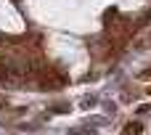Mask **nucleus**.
Instances as JSON below:
<instances>
[{
  "label": "nucleus",
  "mask_w": 151,
  "mask_h": 135,
  "mask_svg": "<svg viewBox=\"0 0 151 135\" xmlns=\"http://www.w3.org/2000/svg\"><path fill=\"white\" fill-rule=\"evenodd\" d=\"M141 133H143V125H141V122H130L122 135H141Z\"/></svg>",
  "instance_id": "1"
},
{
  "label": "nucleus",
  "mask_w": 151,
  "mask_h": 135,
  "mask_svg": "<svg viewBox=\"0 0 151 135\" xmlns=\"http://www.w3.org/2000/svg\"><path fill=\"white\" fill-rule=\"evenodd\" d=\"M82 106H85V109H90V106H96V98H93V96H90V98H85V101H82Z\"/></svg>",
  "instance_id": "2"
},
{
  "label": "nucleus",
  "mask_w": 151,
  "mask_h": 135,
  "mask_svg": "<svg viewBox=\"0 0 151 135\" xmlns=\"http://www.w3.org/2000/svg\"><path fill=\"white\" fill-rule=\"evenodd\" d=\"M0 48H3V40H0Z\"/></svg>",
  "instance_id": "3"
}]
</instances>
